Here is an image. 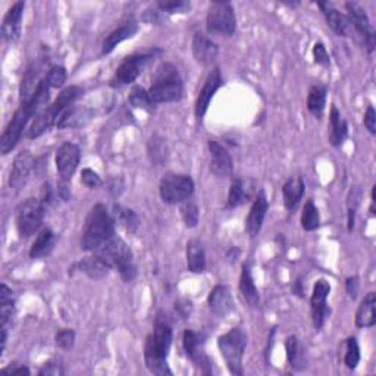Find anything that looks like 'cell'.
Wrapping results in <instances>:
<instances>
[{"label":"cell","instance_id":"obj_19","mask_svg":"<svg viewBox=\"0 0 376 376\" xmlns=\"http://www.w3.org/2000/svg\"><path fill=\"white\" fill-rule=\"evenodd\" d=\"M12 294H14L12 290L6 284H2V287H0V331H2L0 341H2V355L6 348L9 326L15 314V301Z\"/></svg>","mask_w":376,"mask_h":376},{"label":"cell","instance_id":"obj_23","mask_svg":"<svg viewBox=\"0 0 376 376\" xmlns=\"http://www.w3.org/2000/svg\"><path fill=\"white\" fill-rule=\"evenodd\" d=\"M207 306L212 313L218 317H227L234 310L232 294L225 285H216L210 291L207 297Z\"/></svg>","mask_w":376,"mask_h":376},{"label":"cell","instance_id":"obj_55","mask_svg":"<svg viewBox=\"0 0 376 376\" xmlns=\"http://www.w3.org/2000/svg\"><path fill=\"white\" fill-rule=\"evenodd\" d=\"M5 373L10 375H30V369L27 366H19V368H12V369H5Z\"/></svg>","mask_w":376,"mask_h":376},{"label":"cell","instance_id":"obj_41","mask_svg":"<svg viewBox=\"0 0 376 376\" xmlns=\"http://www.w3.org/2000/svg\"><path fill=\"white\" fill-rule=\"evenodd\" d=\"M128 100H129V103H131V106H134V108L141 109V111L150 112L153 108H155V104L151 103V100L149 97V91L140 86L133 87L131 93H129Z\"/></svg>","mask_w":376,"mask_h":376},{"label":"cell","instance_id":"obj_20","mask_svg":"<svg viewBox=\"0 0 376 376\" xmlns=\"http://www.w3.org/2000/svg\"><path fill=\"white\" fill-rule=\"evenodd\" d=\"M193 55L200 65L210 66L216 61L219 55V47L206 34L196 32L193 37Z\"/></svg>","mask_w":376,"mask_h":376},{"label":"cell","instance_id":"obj_11","mask_svg":"<svg viewBox=\"0 0 376 376\" xmlns=\"http://www.w3.org/2000/svg\"><path fill=\"white\" fill-rule=\"evenodd\" d=\"M151 57H153L151 53L131 55L125 57L124 62L120 65V68L116 69L115 75L111 79V87L120 88V87L131 84V82H134L138 78L141 70L144 69V66L149 64Z\"/></svg>","mask_w":376,"mask_h":376},{"label":"cell","instance_id":"obj_13","mask_svg":"<svg viewBox=\"0 0 376 376\" xmlns=\"http://www.w3.org/2000/svg\"><path fill=\"white\" fill-rule=\"evenodd\" d=\"M329 292H331V285H329V282L326 279L316 281L310 299L312 321L316 329H322L329 314H331V309H329L326 301Z\"/></svg>","mask_w":376,"mask_h":376},{"label":"cell","instance_id":"obj_30","mask_svg":"<svg viewBox=\"0 0 376 376\" xmlns=\"http://www.w3.org/2000/svg\"><path fill=\"white\" fill-rule=\"evenodd\" d=\"M348 135V125L341 116L337 106H332L331 115H329V143L334 147H339L344 143Z\"/></svg>","mask_w":376,"mask_h":376},{"label":"cell","instance_id":"obj_43","mask_svg":"<svg viewBox=\"0 0 376 376\" xmlns=\"http://www.w3.org/2000/svg\"><path fill=\"white\" fill-rule=\"evenodd\" d=\"M181 216H182V220L185 225L188 228H194L197 227L198 223V216H200V212H198V206L193 202V200H185V202L182 203L181 206Z\"/></svg>","mask_w":376,"mask_h":376},{"label":"cell","instance_id":"obj_18","mask_svg":"<svg viewBox=\"0 0 376 376\" xmlns=\"http://www.w3.org/2000/svg\"><path fill=\"white\" fill-rule=\"evenodd\" d=\"M47 73H49V70H46L44 61H35L28 66L21 81V88H19L21 102H27L32 97V94L37 91Z\"/></svg>","mask_w":376,"mask_h":376},{"label":"cell","instance_id":"obj_33","mask_svg":"<svg viewBox=\"0 0 376 376\" xmlns=\"http://www.w3.org/2000/svg\"><path fill=\"white\" fill-rule=\"evenodd\" d=\"M282 194H284V205L287 210L296 209L304 196V181L301 176H292L282 185Z\"/></svg>","mask_w":376,"mask_h":376},{"label":"cell","instance_id":"obj_7","mask_svg":"<svg viewBox=\"0 0 376 376\" xmlns=\"http://www.w3.org/2000/svg\"><path fill=\"white\" fill-rule=\"evenodd\" d=\"M249 337L241 328H232L227 334L218 338V347L227 363L228 370L235 376H243V357Z\"/></svg>","mask_w":376,"mask_h":376},{"label":"cell","instance_id":"obj_9","mask_svg":"<svg viewBox=\"0 0 376 376\" xmlns=\"http://www.w3.org/2000/svg\"><path fill=\"white\" fill-rule=\"evenodd\" d=\"M194 193V181L190 175L168 172L163 175L159 185V194L167 205H180L191 198Z\"/></svg>","mask_w":376,"mask_h":376},{"label":"cell","instance_id":"obj_39","mask_svg":"<svg viewBox=\"0 0 376 376\" xmlns=\"http://www.w3.org/2000/svg\"><path fill=\"white\" fill-rule=\"evenodd\" d=\"M326 104V88L322 86H313L308 94V109L309 112L321 120L325 112Z\"/></svg>","mask_w":376,"mask_h":376},{"label":"cell","instance_id":"obj_26","mask_svg":"<svg viewBox=\"0 0 376 376\" xmlns=\"http://www.w3.org/2000/svg\"><path fill=\"white\" fill-rule=\"evenodd\" d=\"M73 269H78L79 272L87 275L90 279H103L104 276H108L111 266L100 256L93 253V256L81 258L79 262L73 266Z\"/></svg>","mask_w":376,"mask_h":376},{"label":"cell","instance_id":"obj_4","mask_svg":"<svg viewBox=\"0 0 376 376\" xmlns=\"http://www.w3.org/2000/svg\"><path fill=\"white\" fill-rule=\"evenodd\" d=\"M82 93H84V90L78 86L66 87L61 94H59L56 100L49 106V108L43 109L37 116L34 118L31 126L28 128L27 137L28 138L41 137L53 124H57V120L59 116H61V113L65 109H68L69 106H73L74 102L82 96Z\"/></svg>","mask_w":376,"mask_h":376},{"label":"cell","instance_id":"obj_27","mask_svg":"<svg viewBox=\"0 0 376 376\" xmlns=\"http://www.w3.org/2000/svg\"><path fill=\"white\" fill-rule=\"evenodd\" d=\"M91 111L84 108V106H69L65 109L57 120V128L65 129V128H78L86 125L91 120Z\"/></svg>","mask_w":376,"mask_h":376},{"label":"cell","instance_id":"obj_21","mask_svg":"<svg viewBox=\"0 0 376 376\" xmlns=\"http://www.w3.org/2000/svg\"><path fill=\"white\" fill-rule=\"evenodd\" d=\"M267 197L265 194V191H258V194L256 196L254 202L250 207L249 215L245 218V231L247 234L250 235V237H256V235L261 232L262 227H263V220L266 218V212H267Z\"/></svg>","mask_w":376,"mask_h":376},{"label":"cell","instance_id":"obj_51","mask_svg":"<svg viewBox=\"0 0 376 376\" xmlns=\"http://www.w3.org/2000/svg\"><path fill=\"white\" fill-rule=\"evenodd\" d=\"M364 126H366L368 131L375 135L376 134V112L373 109L372 104H368V109L364 112Z\"/></svg>","mask_w":376,"mask_h":376},{"label":"cell","instance_id":"obj_8","mask_svg":"<svg viewBox=\"0 0 376 376\" xmlns=\"http://www.w3.org/2000/svg\"><path fill=\"white\" fill-rule=\"evenodd\" d=\"M46 215V206L40 198L30 197L21 202L15 210L17 231L21 238H30L31 235L37 232Z\"/></svg>","mask_w":376,"mask_h":376},{"label":"cell","instance_id":"obj_10","mask_svg":"<svg viewBox=\"0 0 376 376\" xmlns=\"http://www.w3.org/2000/svg\"><path fill=\"white\" fill-rule=\"evenodd\" d=\"M206 28L209 34H220L227 37L232 35L237 30V18H235L232 5L229 2L210 3L206 17Z\"/></svg>","mask_w":376,"mask_h":376},{"label":"cell","instance_id":"obj_15","mask_svg":"<svg viewBox=\"0 0 376 376\" xmlns=\"http://www.w3.org/2000/svg\"><path fill=\"white\" fill-rule=\"evenodd\" d=\"M35 169V158L31 155V151L22 150L19 151L9 173V185L14 190H21L30 180L32 171Z\"/></svg>","mask_w":376,"mask_h":376},{"label":"cell","instance_id":"obj_36","mask_svg":"<svg viewBox=\"0 0 376 376\" xmlns=\"http://www.w3.org/2000/svg\"><path fill=\"white\" fill-rule=\"evenodd\" d=\"M147 155L153 164L160 167L169 158V147L167 143V138H163L159 134L151 135L147 143Z\"/></svg>","mask_w":376,"mask_h":376},{"label":"cell","instance_id":"obj_40","mask_svg":"<svg viewBox=\"0 0 376 376\" xmlns=\"http://www.w3.org/2000/svg\"><path fill=\"white\" fill-rule=\"evenodd\" d=\"M321 225L319 210L314 206L313 200H308L301 212V228L304 231H314Z\"/></svg>","mask_w":376,"mask_h":376},{"label":"cell","instance_id":"obj_31","mask_svg":"<svg viewBox=\"0 0 376 376\" xmlns=\"http://www.w3.org/2000/svg\"><path fill=\"white\" fill-rule=\"evenodd\" d=\"M187 267L193 274H202L206 269V254L205 249L200 241L191 240L187 243Z\"/></svg>","mask_w":376,"mask_h":376},{"label":"cell","instance_id":"obj_42","mask_svg":"<svg viewBox=\"0 0 376 376\" xmlns=\"http://www.w3.org/2000/svg\"><path fill=\"white\" fill-rule=\"evenodd\" d=\"M360 361V347L356 338L350 337L346 341V357H344V363L346 366L350 370H355L357 368V364Z\"/></svg>","mask_w":376,"mask_h":376},{"label":"cell","instance_id":"obj_14","mask_svg":"<svg viewBox=\"0 0 376 376\" xmlns=\"http://www.w3.org/2000/svg\"><path fill=\"white\" fill-rule=\"evenodd\" d=\"M81 150L74 143H64L56 151V169L61 181L69 182L78 169Z\"/></svg>","mask_w":376,"mask_h":376},{"label":"cell","instance_id":"obj_12","mask_svg":"<svg viewBox=\"0 0 376 376\" xmlns=\"http://www.w3.org/2000/svg\"><path fill=\"white\" fill-rule=\"evenodd\" d=\"M346 9L348 12V19L351 24V28L356 31L357 35H360L364 47L368 52L372 53L375 49V30L369 21V17L359 3L348 2L346 3Z\"/></svg>","mask_w":376,"mask_h":376},{"label":"cell","instance_id":"obj_3","mask_svg":"<svg viewBox=\"0 0 376 376\" xmlns=\"http://www.w3.org/2000/svg\"><path fill=\"white\" fill-rule=\"evenodd\" d=\"M172 346V329L162 321L156 319L155 331L150 334L144 344V363L146 368L155 375H172L168 366V355Z\"/></svg>","mask_w":376,"mask_h":376},{"label":"cell","instance_id":"obj_16","mask_svg":"<svg viewBox=\"0 0 376 376\" xmlns=\"http://www.w3.org/2000/svg\"><path fill=\"white\" fill-rule=\"evenodd\" d=\"M209 151H210V171L218 178H229L234 171V162L228 153L216 140H209Z\"/></svg>","mask_w":376,"mask_h":376},{"label":"cell","instance_id":"obj_2","mask_svg":"<svg viewBox=\"0 0 376 376\" xmlns=\"http://www.w3.org/2000/svg\"><path fill=\"white\" fill-rule=\"evenodd\" d=\"M115 237V219L104 205L99 203L88 212L81 234V249L96 253Z\"/></svg>","mask_w":376,"mask_h":376},{"label":"cell","instance_id":"obj_5","mask_svg":"<svg viewBox=\"0 0 376 376\" xmlns=\"http://www.w3.org/2000/svg\"><path fill=\"white\" fill-rule=\"evenodd\" d=\"M153 104L178 102L182 97V81L178 69L171 64H163L158 68L151 87L147 90Z\"/></svg>","mask_w":376,"mask_h":376},{"label":"cell","instance_id":"obj_49","mask_svg":"<svg viewBox=\"0 0 376 376\" xmlns=\"http://www.w3.org/2000/svg\"><path fill=\"white\" fill-rule=\"evenodd\" d=\"M363 198V191L360 187H351V190L347 196V210L357 212Z\"/></svg>","mask_w":376,"mask_h":376},{"label":"cell","instance_id":"obj_32","mask_svg":"<svg viewBox=\"0 0 376 376\" xmlns=\"http://www.w3.org/2000/svg\"><path fill=\"white\" fill-rule=\"evenodd\" d=\"M240 291L243 294L244 300L247 304H250L252 308H258V303H261V296H258V291L256 288L254 279L252 275V267L249 263L243 265L241 276H240Z\"/></svg>","mask_w":376,"mask_h":376},{"label":"cell","instance_id":"obj_48","mask_svg":"<svg viewBox=\"0 0 376 376\" xmlns=\"http://www.w3.org/2000/svg\"><path fill=\"white\" fill-rule=\"evenodd\" d=\"M313 59L317 65L321 66H329L331 64V59H329V55L326 52V47L323 43H316L313 46Z\"/></svg>","mask_w":376,"mask_h":376},{"label":"cell","instance_id":"obj_17","mask_svg":"<svg viewBox=\"0 0 376 376\" xmlns=\"http://www.w3.org/2000/svg\"><path fill=\"white\" fill-rule=\"evenodd\" d=\"M222 75H220V69L219 68H214L210 70V74L207 75L205 84L198 93V97L196 100V108H194V113L197 120H202V118L206 115L209 104L214 99V96L216 94V91L220 88L222 86Z\"/></svg>","mask_w":376,"mask_h":376},{"label":"cell","instance_id":"obj_37","mask_svg":"<svg viewBox=\"0 0 376 376\" xmlns=\"http://www.w3.org/2000/svg\"><path fill=\"white\" fill-rule=\"evenodd\" d=\"M112 216L115 219V223H120V225L129 234H135L140 227V219L138 215L134 210L124 207L121 205H115Z\"/></svg>","mask_w":376,"mask_h":376},{"label":"cell","instance_id":"obj_52","mask_svg":"<svg viewBox=\"0 0 376 376\" xmlns=\"http://www.w3.org/2000/svg\"><path fill=\"white\" fill-rule=\"evenodd\" d=\"M346 290H347V294L350 296V299L355 300V299L357 297L359 290H360L359 278H357V276H350V278H347V281H346Z\"/></svg>","mask_w":376,"mask_h":376},{"label":"cell","instance_id":"obj_56","mask_svg":"<svg viewBox=\"0 0 376 376\" xmlns=\"http://www.w3.org/2000/svg\"><path fill=\"white\" fill-rule=\"evenodd\" d=\"M294 292L299 294V296H303V290H301V279L296 282V288H294Z\"/></svg>","mask_w":376,"mask_h":376},{"label":"cell","instance_id":"obj_22","mask_svg":"<svg viewBox=\"0 0 376 376\" xmlns=\"http://www.w3.org/2000/svg\"><path fill=\"white\" fill-rule=\"evenodd\" d=\"M26 3L17 2L9 8L2 24V35L6 43H15L21 35V22Z\"/></svg>","mask_w":376,"mask_h":376},{"label":"cell","instance_id":"obj_34","mask_svg":"<svg viewBox=\"0 0 376 376\" xmlns=\"http://www.w3.org/2000/svg\"><path fill=\"white\" fill-rule=\"evenodd\" d=\"M376 294L372 291L366 294L356 312V326L357 328H372L376 323Z\"/></svg>","mask_w":376,"mask_h":376},{"label":"cell","instance_id":"obj_47","mask_svg":"<svg viewBox=\"0 0 376 376\" xmlns=\"http://www.w3.org/2000/svg\"><path fill=\"white\" fill-rule=\"evenodd\" d=\"M81 182L84 184L86 187H88V188H99L103 184V181H102V178L99 176V173L94 172L93 169H88V168L82 169V172H81Z\"/></svg>","mask_w":376,"mask_h":376},{"label":"cell","instance_id":"obj_6","mask_svg":"<svg viewBox=\"0 0 376 376\" xmlns=\"http://www.w3.org/2000/svg\"><path fill=\"white\" fill-rule=\"evenodd\" d=\"M96 254L100 256L111 266V269H116L124 281L131 282L137 276L134 254L129 245L116 235L99 252H96Z\"/></svg>","mask_w":376,"mask_h":376},{"label":"cell","instance_id":"obj_54","mask_svg":"<svg viewBox=\"0 0 376 376\" xmlns=\"http://www.w3.org/2000/svg\"><path fill=\"white\" fill-rule=\"evenodd\" d=\"M41 194H43V197H41L40 200H41L44 206H49V205L53 203V198H55V197H53V190H52L50 184H44V185H43V191H41Z\"/></svg>","mask_w":376,"mask_h":376},{"label":"cell","instance_id":"obj_24","mask_svg":"<svg viewBox=\"0 0 376 376\" xmlns=\"http://www.w3.org/2000/svg\"><path fill=\"white\" fill-rule=\"evenodd\" d=\"M317 6L322 9V14L325 15V19L329 27H331L338 35L350 37L352 28L347 15H344L343 12H339L331 2H319Z\"/></svg>","mask_w":376,"mask_h":376},{"label":"cell","instance_id":"obj_29","mask_svg":"<svg viewBox=\"0 0 376 376\" xmlns=\"http://www.w3.org/2000/svg\"><path fill=\"white\" fill-rule=\"evenodd\" d=\"M137 31H138V26L135 22H128V24H125V26L112 31L103 41L102 56L112 53L115 50V47L118 44H121L122 41H125L128 39H133L134 35L137 34Z\"/></svg>","mask_w":376,"mask_h":376},{"label":"cell","instance_id":"obj_25","mask_svg":"<svg viewBox=\"0 0 376 376\" xmlns=\"http://www.w3.org/2000/svg\"><path fill=\"white\" fill-rule=\"evenodd\" d=\"M182 347L188 359H191L198 366L210 368V360L202 350V339L191 329H185L184 331Z\"/></svg>","mask_w":376,"mask_h":376},{"label":"cell","instance_id":"obj_35","mask_svg":"<svg viewBox=\"0 0 376 376\" xmlns=\"http://www.w3.org/2000/svg\"><path fill=\"white\" fill-rule=\"evenodd\" d=\"M56 245V234L50 228H44L39 232L37 238L32 243V247L30 250L31 258H41L47 254H50Z\"/></svg>","mask_w":376,"mask_h":376},{"label":"cell","instance_id":"obj_53","mask_svg":"<svg viewBox=\"0 0 376 376\" xmlns=\"http://www.w3.org/2000/svg\"><path fill=\"white\" fill-rule=\"evenodd\" d=\"M175 309L178 310V313L182 317H188L193 310V304H191V301H188V300H181L175 304Z\"/></svg>","mask_w":376,"mask_h":376},{"label":"cell","instance_id":"obj_50","mask_svg":"<svg viewBox=\"0 0 376 376\" xmlns=\"http://www.w3.org/2000/svg\"><path fill=\"white\" fill-rule=\"evenodd\" d=\"M39 375L40 376H61V375H64L62 364L59 361H47L39 370Z\"/></svg>","mask_w":376,"mask_h":376},{"label":"cell","instance_id":"obj_28","mask_svg":"<svg viewBox=\"0 0 376 376\" xmlns=\"http://www.w3.org/2000/svg\"><path fill=\"white\" fill-rule=\"evenodd\" d=\"M253 182L245 181L241 178H235L231 182L228 200H227V209H235L245 205L253 197Z\"/></svg>","mask_w":376,"mask_h":376},{"label":"cell","instance_id":"obj_45","mask_svg":"<svg viewBox=\"0 0 376 376\" xmlns=\"http://www.w3.org/2000/svg\"><path fill=\"white\" fill-rule=\"evenodd\" d=\"M47 82L52 88H61L66 81V69L64 66L55 65L49 69V73L46 75Z\"/></svg>","mask_w":376,"mask_h":376},{"label":"cell","instance_id":"obj_44","mask_svg":"<svg viewBox=\"0 0 376 376\" xmlns=\"http://www.w3.org/2000/svg\"><path fill=\"white\" fill-rule=\"evenodd\" d=\"M156 5L162 12H167V14H184V12H188L191 8V3L187 2V0H160Z\"/></svg>","mask_w":376,"mask_h":376},{"label":"cell","instance_id":"obj_1","mask_svg":"<svg viewBox=\"0 0 376 376\" xmlns=\"http://www.w3.org/2000/svg\"><path fill=\"white\" fill-rule=\"evenodd\" d=\"M50 90L52 87L49 86V82H47L44 77L37 91L32 94V97L27 102H21V106L15 112L14 118L10 120V122L8 124L6 129L2 134V140H0V151H2V155H8L9 151H12L17 147L18 141L22 137L24 129H26L31 118L37 116L41 112L43 106L49 102Z\"/></svg>","mask_w":376,"mask_h":376},{"label":"cell","instance_id":"obj_46","mask_svg":"<svg viewBox=\"0 0 376 376\" xmlns=\"http://www.w3.org/2000/svg\"><path fill=\"white\" fill-rule=\"evenodd\" d=\"M55 341H56V346L59 348L70 350L75 344V332L73 331V329H68V328L61 329V331H57Z\"/></svg>","mask_w":376,"mask_h":376},{"label":"cell","instance_id":"obj_38","mask_svg":"<svg viewBox=\"0 0 376 376\" xmlns=\"http://www.w3.org/2000/svg\"><path fill=\"white\" fill-rule=\"evenodd\" d=\"M285 348L290 366L294 370H303L306 368V357L299 343V338L296 335H290L285 341Z\"/></svg>","mask_w":376,"mask_h":376}]
</instances>
